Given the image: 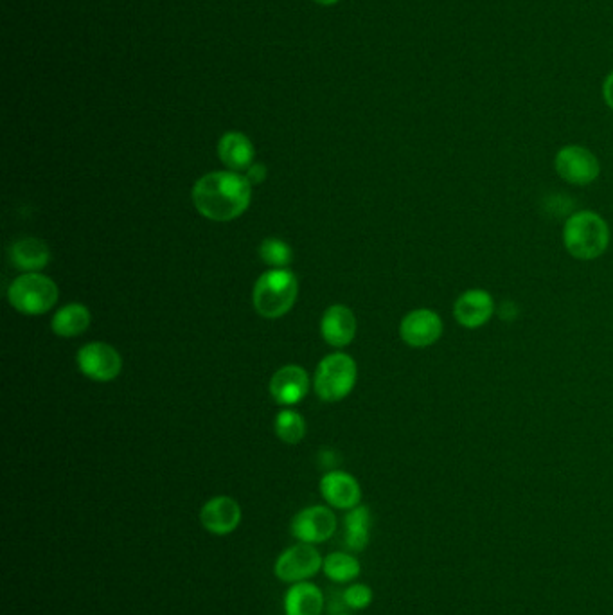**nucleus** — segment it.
<instances>
[{"mask_svg":"<svg viewBox=\"0 0 613 615\" xmlns=\"http://www.w3.org/2000/svg\"><path fill=\"white\" fill-rule=\"evenodd\" d=\"M9 258L13 267L24 272H38L49 265L51 261V250L38 238H22L15 241L9 250Z\"/></svg>","mask_w":613,"mask_h":615,"instance_id":"a211bd4d","label":"nucleus"},{"mask_svg":"<svg viewBox=\"0 0 613 615\" xmlns=\"http://www.w3.org/2000/svg\"><path fill=\"white\" fill-rule=\"evenodd\" d=\"M356 364L346 353L324 358L315 373V391L324 402L344 400L356 384Z\"/></svg>","mask_w":613,"mask_h":615,"instance_id":"39448f33","label":"nucleus"},{"mask_svg":"<svg viewBox=\"0 0 613 615\" xmlns=\"http://www.w3.org/2000/svg\"><path fill=\"white\" fill-rule=\"evenodd\" d=\"M322 337L333 348H344L351 344L356 335V317L347 306L335 304L322 317Z\"/></svg>","mask_w":613,"mask_h":615,"instance_id":"2eb2a0df","label":"nucleus"},{"mask_svg":"<svg viewBox=\"0 0 613 615\" xmlns=\"http://www.w3.org/2000/svg\"><path fill=\"white\" fill-rule=\"evenodd\" d=\"M337 615H351V614H346V612H344V614H337Z\"/></svg>","mask_w":613,"mask_h":615,"instance_id":"cd10ccee","label":"nucleus"},{"mask_svg":"<svg viewBox=\"0 0 613 615\" xmlns=\"http://www.w3.org/2000/svg\"><path fill=\"white\" fill-rule=\"evenodd\" d=\"M340 596L344 601V607L362 612L373 605L374 592L367 583H351Z\"/></svg>","mask_w":613,"mask_h":615,"instance_id":"b1692460","label":"nucleus"},{"mask_svg":"<svg viewBox=\"0 0 613 615\" xmlns=\"http://www.w3.org/2000/svg\"><path fill=\"white\" fill-rule=\"evenodd\" d=\"M373 515L367 506L349 509L344 517V544L349 553H364L371 542Z\"/></svg>","mask_w":613,"mask_h":615,"instance_id":"f3484780","label":"nucleus"},{"mask_svg":"<svg viewBox=\"0 0 613 615\" xmlns=\"http://www.w3.org/2000/svg\"><path fill=\"white\" fill-rule=\"evenodd\" d=\"M267 179V168L265 164H252L247 170V180L250 184H261Z\"/></svg>","mask_w":613,"mask_h":615,"instance_id":"393cba45","label":"nucleus"},{"mask_svg":"<svg viewBox=\"0 0 613 615\" xmlns=\"http://www.w3.org/2000/svg\"><path fill=\"white\" fill-rule=\"evenodd\" d=\"M554 170L561 179L572 186H588L596 182L601 173V164L596 155L585 146H563L554 157Z\"/></svg>","mask_w":613,"mask_h":615,"instance_id":"0eeeda50","label":"nucleus"},{"mask_svg":"<svg viewBox=\"0 0 613 615\" xmlns=\"http://www.w3.org/2000/svg\"><path fill=\"white\" fill-rule=\"evenodd\" d=\"M495 299L489 294L488 290L482 288H471L462 292L454 303L455 321L461 324L466 330H477L486 326L491 317L495 315Z\"/></svg>","mask_w":613,"mask_h":615,"instance_id":"f8f14e48","label":"nucleus"},{"mask_svg":"<svg viewBox=\"0 0 613 615\" xmlns=\"http://www.w3.org/2000/svg\"><path fill=\"white\" fill-rule=\"evenodd\" d=\"M443 330L445 326L439 313L428 308H418L403 317L400 337L410 348H428L443 337Z\"/></svg>","mask_w":613,"mask_h":615,"instance_id":"1a4fd4ad","label":"nucleus"},{"mask_svg":"<svg viewBox=\"0 0 613 615\" xmlns=\"http://www.w3.org/2000/svg\"><path fill=\"white\" fill-rule=\"evenodd\" d=\"M90 326V312L83 304H67L58 310L53 319V331L58 337H78Z\"/></svg>","mask_w":613,"mask_h":615,"instance_id":"412c9836","label":"nucleus"},{"mask_svg":"<svg viewBox=\"0 0 613 615\" xmlns=\"http://www.w3.org/2000/svg\"><path fill=\"white\" fill-rule=\"evenodd\" d=\"M299 292V283L294 272L286 268H272L259 277L254 286L256 312L267 319L283 317L292 310Z\"/></svg>","mask_w":613,"mask_h":615,"instance_id":"7ed1b4c3","label":"nucleus"},{"mask_svg":"<svg viewBox=\"0 0 613 615\" xmlns=\"http://www.w3.org/2000/svg\"><path fill=\"white\" fill-rule=\"evenodd\" d=\"M322 562L324 558L315 545L297 542L277 556L274 576L286 585L310 581L322 571Z\"/></svg>","mask_w":613,"mask_h":615,"instance_id":"423d86ee","label":"nucleus"},{"mask_svg":"<svg viewBox=\"0 0 613 615\" xmlns=\"http://www.w3.org/2000/svg\"><path fill=\"white\" fill-rule=\"evenodd\" d=\"M337 517L329 506H308L295 513L290 531L297 542L319 545L337 533Z\"/></svg>","mask_w":613,"mask_h":615,"instance_id":"6e6552de","label":"nucleus"},{"mask_svg":"<svg viewBox=\"0 0 613 615\" xmlns=\"http://www.w3.org/2000/svg\"><path fill=\"white\" fill-rule=\"evenodd\" d=\"M252 184L236 171H214L193 188L196 211L213 222H231L249 209Z\"/></svg>","mask_w":613,"mask_h":615,"instance_id":"f257e3e1","label":"nucleus"},{"mask_svg":"<svg viewBox=\"0 0 613 615\" xmlns=\"http://www.w3.org/2000/svg\"><path fill=\"white\" fill-rule=\"evenodd\" d=\"M259 256L272 268H285L292 261V249L283 240L267 238L259 247Z\"/></svg>","mask_w":613,"mask_h":615,"instance_id":"5701e85b","label":"nucleus"},{"mask_svg":"<svg viewBox=\"0 0 613 615\" xmlns=\"http://www.w3.org/2000/svg\"><path fill=\"white\" fill-rule=\"evenodd\" d=\"M603 96H605L606 105L613 110V72L606 78L603 85Z\"/></svg>","mask_w":613,"mask_h":615,"instance_id":"a878e982","label":"nucleus"},{"mask_svg":"<svg viewBox=\"0 0 613 615\" xmlns=\"http://www.w3.org/2000/svg\"><path fill=\"white\" fill-rule=\"evenodd\" d=\"M310 380L303 367L285 366L270 380V394L279 405H295L304 400Z\"/></svg>","mask_w":613,"mask_h":615,"instance_id":"4468645a","label":"nucleus"},{"mask_svg":"<svg viewBox=\"0 0 613 615\" xmlns=\"http://www.w3.org/2000/svg\"><path fill=\"white\" fill-rule=\"evenodd\" d=\"M218 155L231 171H247L254 164V146L247 135L229 132L218 143Z\"/></svg>","mask_w":613,"mask_h":615,"instance_id":"6ab92c4d","label":"nucleus"},{"mask_svg":"<svg viewBox=\"0 0 613 615\" xmlns=\"http://www.w3.org/2000/svg\"><path fill=\"white\" fill-rule=\"evenodd\" d=\"M276 434L288 445H297L306 434L303 416L295 410H281L276 418Z\"/></svg>","mask_w":613,"mask_h":615,"instance_id":"4be33fe9","label":"nucleus"},{"mask_svg":"<svg viewBox=\"0 0 613 615\" xmlns=\"http://www.w3.org/2000/svg\"><path fill=\"white\" fill-rule=\"evenodd\" d=\"M313 2L322 4V6H331V4H337L338 0H313Z\"/></svg>","mask_w":613,"mask_h":615,"instance_id":"bb28decb","label":"nucleus"},{"mask_svg":"<svg viewBox=\"0 0 613 615\" xmlns=\"http://www.w3.org/2000/svg\"><path fill=\"white\" fill-rule=\"evenodd\" d=\"M9 303L24 315H42L58 301V286L53 279L29 272L17 277L9 286Z\"/></svg>","mask_w":613,"mask_h":615,"instance_id":"20e7f679","label":"nucleus"},{"mask_svg":"<svg viewBox=\"0 0 613 615\" xmlns=\"http://www.w3.org/2000/svg\"><path fill=\"white\" fill-rule=\"evenodd\" d=\"M322 572L329 581L337 585H346L353 583L362 574V563L349 551H335L324 558Z\"/></svg>","mask_w":613,"mask_h":615,"instance_id":"aec40b11","label":"nucleus"},{"mask_svg":"<svg viewBox=\"0 0 613 615\" xmlns=\"http://www.w3.org/2000/svg\"><path fill=\"white\" fill-rule=\"evenodd\" d=\"M78 366L81 373L94 382H112L121 373L123 360L116 348L105 342H92L80 349Z\"/></svg>","mask_w":613,"mask_h":615,"instance_id":"9d476101","label":"nucleus"},{"mask_svg":"<svg viewBox=\"0 0 613 615\" xmlns=\"http://www.w3.org/2000/svg\"><path fill=\"white\" fill-rule=\"evenodd\" d=\"M324 607V592L311 581L290 585L283 596L285 615H322Z\"/></svg>","mask_w":613,"mask_h":615,"instance_id":"dca6fc26","label":"nucleus"},{"mask_svg":"<svg viewBox=\"0 0 613 615\" xmlns=\"http://www.w3.org/2000/svg\"><path fill=\"white\" fill-rule=\"evenodd\" d=\"M563 245L572 258L581 261L601 258L610 245V227L601 214L579 211L563 225Z\"/></svg>","mask_w":613,"mask_h":615,"instance_id":"f03ea898","label":"nucleus"},{"mask_svg":"<svg viewBox=\"0 0 613 615\" xmlns=\"http://www.w3.org/2000/svg\"><path fill=\"white\" fill-rule=\"evenodd\" d=\"M243 511L238 500L218 495L207 500L200 509V524L209 535L229 536L240 527Z\"/></svg>","mask_w":613,"mask_h":615,"instance_id":"9b49d317","label":"nucleus"},{"mask_svg":"<svg viewBox=\"0 0 613 615\" xmlns=\"http://www.w3.org/2000/svg\"><path fill=\"white\" fill-rule=\"evenodd\" d=\"M320 495L329 508L349 511L360 506L362 488L351 473L331 470L320 479Z\"/></svg>","mask_w":613,"mask_h":615,"instance_id":"ddd939ff","label":"nucleus"}]
</instances>
